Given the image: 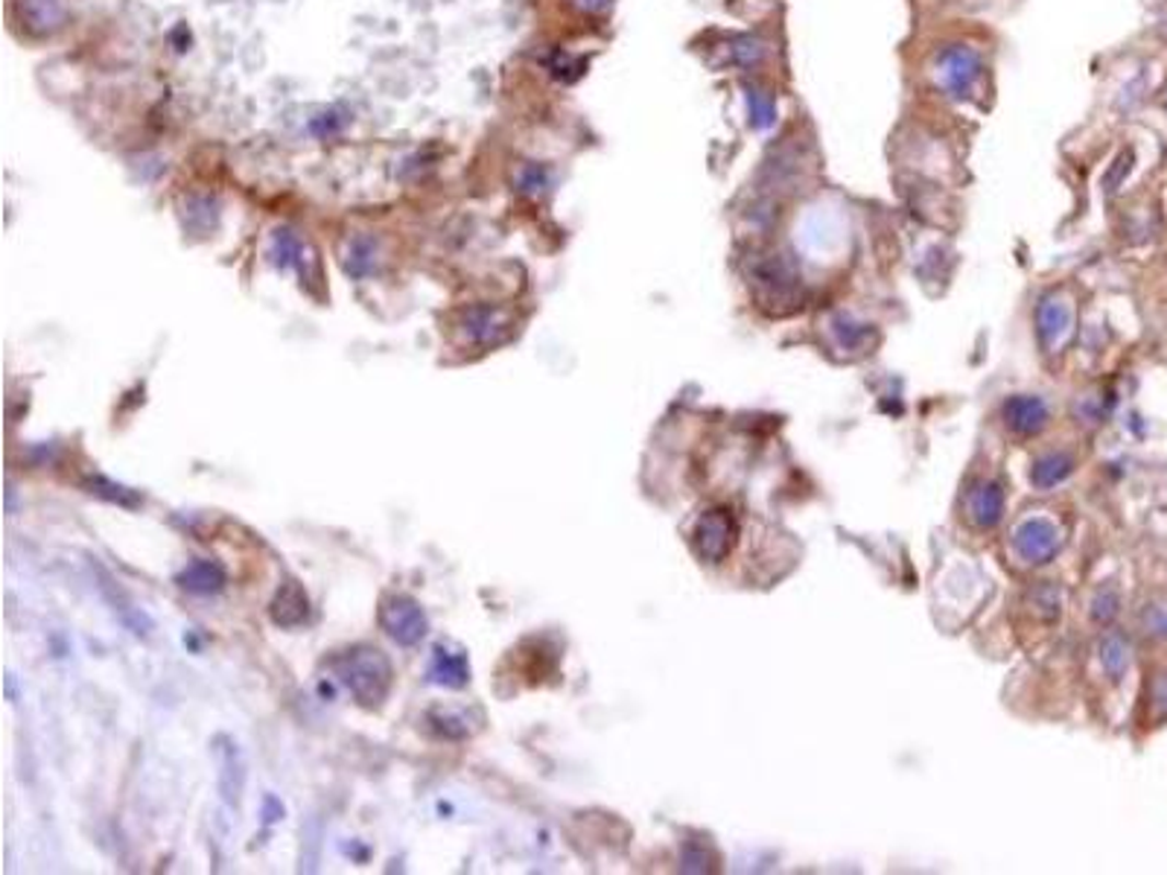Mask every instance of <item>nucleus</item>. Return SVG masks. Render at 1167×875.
Returning a JSON list of instances; mask_svg holds the SVG:
<instances>
[{"instance_id": "f257e3e1", "label": "nucleus", "mask_w": 1167, "mask_h": 875, "mask_svg": "<svg viewBox=\"0 0 1167 875\" xmlns=\"http://www.w3.org/2000/svg\"><path fill=\"white\" fill-rule=\"evenodd\" d=\"M333 677L339 680L350 692V698L366 706L377 710L392 692L394 668L392 659L385 657L377 645H354L331 659Z\"/></svg>"}, {"instance_id": "f03ea898", "label": "nucleus", "mask_w": 1167, "mask_h": 875, "mask_svg": "<svg viewBox=\"0 0 1167 875\" xmlns=\"http://www.w3.org/2000/svg\"><path fill=\"white\" fill-rule=\"evenodd\" d=\"M750 287L765 303H792L800 292V275L783 252H750L744 261Z\"/></svg>"}, {"instance_id": "7ed1b4c3", "label": "nucleus", "mask_w": 1167, "mask_h": 875, "mask_svg": "<svg viewBox=\"0 0 1167 875\" xmlns=\"http://www.w3.org/2000/svg\"><path fill=\"white\" fill-rule=\"evenodd\" d=\"M934 65H937L943 91L951 100H969L975 94L981 73H984L981 53L972 50L969 44H943L937 56H934Z\"/></svg>"}, {"instance_id": "20e7f679", "label": "nucleus", "mask_w": 1167, "mask_h": 875, "mask_svg": "<svg viewBox=\"0 0 1167 875\" xmlns=\"http://www.w3.org/2000/svg\"><path fill=\"white\" fill-rule=\"evenodd\" d=\"M380 628L392 636L397 645L412 648L429 633V619L424 607L406 592H392L380 605Z\"/></svg>"}, {"instance_id": "39448f33", "label": "nucleus", "mask_w": 1167, "mask_h": 875, "mask_svg": "<svg viewBox=\"0 0 1167 875\" xmlns=\"http://www.w3.org/2000/svg\"><path fill=\"white\" fill-rule=\"evenodd\" d=\"M455 330H459L464 345L488 350V347L502 345L515 336V315L508 310H499V307H473V310L462 312Z\"/></svg>"}, {"instance_id": "423d86ee", "label": "nucleus", "mask_w": 1167, "mask_h": 875, "mask_svg": "<svg viewBox=\"0 0 1167 875\" xmlns=\"http://www.w3.org/2000/svg\"><path fill=\"white\" fill-rule=\"evenodd\" d=\"M1074 333V310L1072 303L1060 298L1056 292H1048L1037 307V336L1045 354L1063 350L1065 342Z\"/></svg>"}, {"instance_id": "0eeeda50", "label": "nucleus", "mask_w": 1167, "mask_h": 875, "mask_svg": "<svg viewBox=\"0 0 1167 875\" xmlns=\"http://www.w3.org/2000/svg\"><path fill=\"white\" fill-rule=\"evenodd\" d=\"M1013 549H1016V555H1019L1025 564H1048V561H1054L1056 552H1060V529H1056L1051 520H1042V517L1025 520L1019 529L1013 531Z\"/></svg>"}, {"instance_id": "6e6552de", "label": "nucleus", "mask_w": 1167, "mask_h": 875, "mask_svg": "<svg viewBox=\"0 0 1167 875\" xmlns=\"http://www.w3.org/2000/svg\"><path fill=\"white\" fill-rule=\"evenodd\" d=\"M732 538H736V522L727 511L715 508L706 511L695 526V549L706 564H721L730 555Z\"/></svg>"}, {"instance_id": "1a4fd4ad", "label": "nucleus", "mask_w": 1167, "mask_h": 875, "mask_svg": "<svg viewBox=\"0 0 1167 875\" xmlns=\"http://www.w3.org/2000/svg\"><path fill=\"white\" fill-rule=\"evenodd\" d=\"M429 683L441 689H464L471 683V659L467 651L453 645V642H438L429 659Z\"/></svg>"}, {"instance_id": "9d476101", "label": "nucleus", "mask_w": 1167, "mask_h": 875, "mask_svg": "<svg viewBox=\"0 0 1167 875\" xmlns=\"http://www.w3.org/2000/svg\"><path fill=\"white\" fill-rule=\"evenodd\" d=\"M217 762H219V794L226 799L228 808L240 806L245 788V764L236 745L228 736L217 738Z\"/></svg>"}, {"instance_id": "9b49d317", "label": "nucleus", "mask_w": 1167, "mask_h": 875, "mask_svg": "<svg viewBox=\"0 0 1167 875\" xmlns=\"http://www.w3.org/2000/svg\"><path fill=\"white\" fill-rule=\"evenodd\" d=\"M94 573H96V582H100V592L105 596V601L112 605V610L117 613V619H120L126 628H129L135 636H149V631H152V622H149V615L140 610L135 601H131L126 592H123L117 584L112 582V575L105 573L103 566L94 564Z\"/></svg>"}, {"instance_id": "f8f14e48", "label": "nucleus", "mask_w": 1167, "mask_h": 875, "mask_svg": "<svg viewBox=\"0 0 1167 875\" xmlns=\"http://www.w3.org/2000/svg\"><path fill=\"white\" fill-rule=\"evenodd\" d=\"M226 566L219 564V561H210V557H196V561L184 566L182 573L175 575V584H178L184 592H193V596H217V592L226 589Z\"/></svg>"}, {"instance_id": "ddd939ff", "label": "nucleus", "mask_w": 1167, "mask_h": 875, "mask_svg": "<svg viewBox=\"0 0 1167 875\" xmlns=\"http://www.w3.org/2000/svg\"><path fill=\"white\" fill-rule=\"evenodd\" d=\"M969 520L978 529H995L1004 517V491L998 482H975L967 499Z\"/></svg>"}, {"instance_id": "4468645a", "label": "nucleus", "mask_w": 1167, "mask_h": 875, "mask_svg": "<svg viewBox=\"0 0 1167 875\" xmlns=\"http://www.w3.org/2000/svg\"><path fill=\"white\" fill-rule=\"evenodd\" d=\"M1004 421L1016 435H1039L1048 424V406L1042 398L1016 394L1004 403Z\"/></svg>"}, {"instance_id": "2eb2a0df", "label": "nucleus", "mask_w": 1167, "mask_h": 875, "mask_svg": "<svg viewBox=\"0 0 1167 875\" xmlns=\"http://www.w3.org/2000/svg\"><path fill=\"white\" fill-rule=\"evenodd\" d=\"M271 622L278 628H301L310 622V598L298 582H284L271 601Z\"/></svg>"}, {"instance_id": "dca6fc26", "label": "nucleus", "mask_w": 1167, "mask_h": 875, "mask_svg": "<svg viewBox=\"0 0 1167 875\" xmlns=\"http://www.w3.org/2000/svg\"><path fill=\"white\" fill-rule=\"evenodd\" d=\"M427 727L438 738H447V741H464V738H471L476 733L471 710H464V706H436V710H429Z\"/></svg>"}, {"instance_id": "f3484780", "label": "nucleus", "mask_w": 1167, "mask_h": 875, "mask_svg": "<svg viewBox=\"0 0 1167 875\" xmlns=\"http://www.w3.org/2000/svg\"><path fill=\"white\" fill-rule=\"evenodd\" d=\"M744 100H748V123L750 129L765 131L776 123V103L774 94L767 91L762 82H753V79H744Z\"/></svg>"}, {"instance_id": "a211bd4d", "label": "nucleus", "mask_w": 1167, "mask_h": 875, "mask_svg": "<svg viewBox=\"0 0 1167 875\" xmlns=\"http://www.w3.org/2000/svg\"><path fill=\"white\" fill-rule=\"evenodd\" d=\"M1130 663H1133V654H1130V642H1126L1124 633L1109 631L1104 640H1100V666L1109 675L1112 683H1121L1124 675L1130 671Z\"/></svg>"}, {"instance_id": "6ab92c4d", "label": "nucleus", "mask_w": 1167, "mask_h": 875, "mask_svg": "<svg viewBox=\"0 0 1167 875\" xmlns=\"http://www.w3.org/2000/svg\"><path fill=\"white\" fill-rule=\"evenodd\" d=\"M1074 473V459L1065 456V452H1048L1042 459H1037L1033 470H1030V482L1039 487V491H1048V487L1063 485L1065 479Z\"/></svg>"}, {"instance_id": "aec40b11", "label": "nucleus", "mask_w": 1167, "mask_h": 875, "mask_svg": "<svg viewBox=\"0 0 1167 875\" xmlns=\"http://www.w3.org/2000/svg\"><path fill=\"white\" fill-rule=\"evenodd\" d=\"M765 42L759 35H736L730 42L724 44V65H736V68H753L759 61L765 59Z\"/></svg>"}, {"instance_id": "412c9836", "label": "nucleus", "mask_w": 1167, "mask_h": 875, "mask_svg": "<svg viewBox=\"0 0 1167 875\" xmlns=\"http://www.w3.org/2000/svg\"><path fill=\"white\" fill-rule=\"evenodd\" d=\"M85 487H88V494L100 496V499H108V503L120 505V508H140V503H143L135 491H129V487H123V485H114L112 479H105V476H88Z\"/></svg>"}, {"instance_id": "4be33fe9", "label": "nucleus", "mask_w": 1167, "mask_h": 875, "mask_svg": "<svg viewBox=\"0 0 1167 875\" xmlns=\"http://www.w3.org/2000/svg\"><path fill=\"white\" fill-rule=\"evenodd\" d=\"M345 269L357 278H366L377 269V245L371 240H357L350 245L348 257H345Z\"/></svg>"}, {"instance_id": "5701e85b", "label": "nucleus", "mask_w": 1167, "mask_h": 875, "mask_svg": "<svg viewBox=\"0 0 1167 875\" xmlns=\"http://www.w3.org/2000/svg\"><path fill=\"white\" fill-rule=\"evenodd\" d=\"M1118 610H1121V598H1118V592L1112 587H1104L1095 596V601H1091V619L1098 624H1109L1112 619L1118 615Z\"/></svg>"}, {"instance_id": "b1692460", "label": "nucleus", "mask_w": 1167, "mask_h": 875, "mask_svg": "<svg viewBox=\"0 0 1167 875\" xmlns=\"http://www.w3.org/2000/svg\"><path fill=\"white\" fill-rule=\"evenodd\" d=\"M1133 149H1124L1121 156L1116 158V164L1109 166V173L1107 179H1104V187H1107V193H1116L1118 187H1121V182H1124L1126 175H1130V170H1133Z\"/></svg>"}, {"instance_id": "393cba45", "label": "nucleus", "mask_w": 1167, "mask_h": 875, "mask_svg": "<svg viewBox=\"0 0 1167 875\" xmlns=\"http://www.w3.org/2000/svg\"><path fill=\"white\" fill-rule=\"evenodd\" d=\"M1037 605H1039V613L1045 615V619H1056V615H1060V589L1051 587V584L1039 587Z\"/></svg>"}, {"instance_id": "a878e982", "label": "nucleus", "mask_w": 1167, "mask_h": 875, "mask_svg": "<svg viewBox=\"0 0 1167 875\" xmlns=\"http://www.w3.org/2000/svg\"><path fill=\"white\" fill-rule=\"evenodd\" d=\"M1151 701H1153V712H1156V718H1167V675H1156V680H1153V692H1151Z\"/></svg>"}, {"instance_id": "bb28decb", "label": "nucleus", "mask_w": 1167, "mask_h": 875, "mask_svg": "<svg viewBox=\"0 0 1167 875\" xmlns=\"http://www.w3.org/2000/svg\"><path fill=\"white\" fill-rule=\"evenodd\" d=\"M578 7L581 9H590V12H599V9H604L610 3V0H576Z\"/></svg>"}, {"instance_id": "cd10ccee", "label": "nucleus", "mask_w": 1167, "mask_h": 875, "mask_svg": "<svg viewBox=\"0 0 1167 875\" xmlns=\"http://www.w3.org/2000/svg\"><path fill=\"white\" fill-rule=\"evenodd\" d=\"M1162 103H1165V108H1167V88H1165V100H1162Z\"/></svg>"}, {"instance_id": "c85d7f7f", "label": "nucleus", "mask_w": 1167, "mask_h": 875, "mask_svg": "<svg viewBox=\"0 0 1167 875\" xmlns=\"http://www.w3.org/2000/svg\"><path fill=\"white\" fill-rule=\"evenodd\" d=\"M1162 35H1165V38H1167V24H1165V30H1162Z\"/></svg>"}]
</instances>
